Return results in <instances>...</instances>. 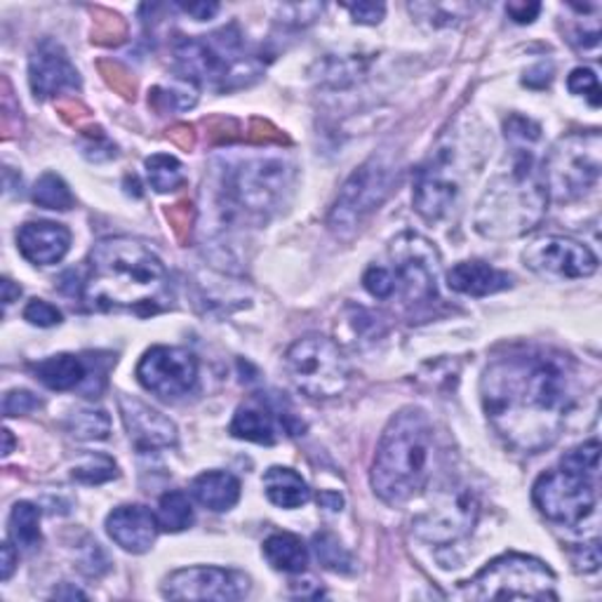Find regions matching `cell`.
I'll return each mask as SVG.
<instances>
[{"instance_id":"cell-29","label":"cell","mask_w":602,"mask_h":602,"mask_svg":"<svg viewBox=\"0 0 602 602\" xmlns=\"http://www.w3.org/2000/svg\"><path fill=\"white\" fill-rule=\"evenodd\" d=\"M146 177H149V184L158 193H170L177 191L179 187H184V166L170 156V154H154L151 158H146Z\"/></svg>"},{"instance_id":"cell-23","label":"cell","mask_w":602,"mask_h":602,"mask_svg":"<svg viewBox=\"0 0 602 602\" xmlns=\"http://www.w3.org/2000/svg\"><path fill=\"white\" fill-rule=\"evenodd\" d=\"M191 495L200 506L214 510V514H224L239 504L241 483L226 471H208L191 483Z\"/></svg>"},{"instance_id":"cell-9","label":"cell","mask_w":602,"mask_h":602,"mask_svg":"<svg viewBox=\"0 0 602 602\" xmlns=\"http://www.w3.org/2000/svg\"><path fill=\"white\" fill-rule=\"evenodd\" d=\"M285 370L304 395L337 398L351 381V368L339 346L323 335L297 339L285 353Z\"/></svg>"},{"instance_id":"cell-35","label":"cell","mask_w":602,"mask_h":602,"mask_svg":"<svg viewBox=\"0 0 602 602\" xmlns=\"http://www.w3.org/2000/svg\"><path fill=\"white\" fill-rule=\"evenodd\" d=\"M560 466L570 468V471H577V473H583V476L598 478V471H600V443L591 441V443H583V445L570 450L562 457Z\"/></svg>"},{"instance_id":"cell-32","label":"cell","mask_w":602,"mask_h":602,"mask_svg":"<svg viewBox=\"0 0 602 602\" xmlns=\"http://www.w3.org/2000/svg\"><path fill=\"white\" fill-rule=\"evenodd\" d=\"M33 203L45 210H71L73 193L60 175H43L33 187Z\"/></svg>"},{"instance_id":"cell-7","label":"cell","mask_w":602,"mask_h":602,"mask_svg":"<svg viewBox=\"0 0 602 602\" xmlns=\"http://www.w3.org/2000/svg\"><path fill=\"white\" fill-rule=\"evenodd\" d=\"M602 137L598 130L572 133L560 137L541 168V179L549 198L558 203H574L587 196L600 179Z\"/></svg>"},{"instance_id":"cell-11","label":"cell","mask_w":602,"mask_h":602,"mask_svg":"<svg viewBox=\"0 0 602 602\" xmlns=\"http://www.w3.org/2000/svg\"><path fill=\"white\" fill-rule=\"evenodd\" d=\"M595 499V478L564 466L546 471L532 487V501L539 514L564 527H577L587 520L593 514Z\"/></svg>"},{"instance_id":"cell-52","label":"cell","mask_w":602,"mask_h":602,"mask_svg":"<svg viewBox=\"0 0 602 602\" xmlns=\"http://www.w3.org/2000/svg\"><path fill=\"white\" fill-rule=\"evenodd\" d=\"M3 437H6V445H3V457H8V454L12 452V433L6 429V431H3Z\"/></svg>"},{"instance_id":"cell-43","label":"cell","mask_w":602,"mask_h":602,"mask_svg":"<svg viewBox=\"0 0 602 602\" xmlns=\"http://www.w3.org/2000/svg\"><path fill=\"white\" fill-rule=\"evenodd\" d=\"M572 562H574V568L579 572H583V574L598 572V568H600V543L598 541L581 543L579 549L572 553Z\"/></svg>"},{"instance_id":"cell-34","label":"cell","mask_w":602,"mask_h":602,"mask_svg":"<svg viewBox=\"0 0 602 602\" xmlns=\"http://www.w3.org/2000/svg\"><path fill=\"white\" fill-rule=\"evenodd\" d=\"M118 476L116 462L106 454H89V457L73 468V478L85 485H99Z\"/></svg>"},{"instance_id":"cell-3","label":"cell","mask_w":602,"mask_h":602,"mask_svg":"<svg viewBox=\"0 0 602 602\" xmlns=\"http://www.w3.org/2000/svg\"><path fill=\"white\" fill-rule=\"evenodd\" d=\"M435 460V433L424 410H400L381 433L370 471L374 495L398 506L412 499L431 480Z\"/></svg>"},{"instance_id":"cell-50","label":"cell","mask_w":602,"mask_h":602,"mask_svg":"<svg viewBox=\"0 0 602 602\" xmlns=\"http://www.w3.org/2000/svg\"><path fill=\"white\" fill-rule=\"evenodd\" d=\"M20 295H22V287H17L10 278H6L3 281V304L10 306L14 299H20Z\"/></svg>"},{"instance_id":"cell-22","label":"cell","mask_w":602,"mask_h":602,"mask_svg":"<svg viewBox=\"0 0 602 602\" xmlns=\"http://www.w3.org/2000/svg\"><path fill=\"white\" fill-rule=\"evenodd\" d=\"M447 285L452 292H460V295L487 297L497 295L501 289H508L514 285V278H510L508 273L489 266L487 262H462L450 268Z\"/></svg>"},{"instance_id":"cell-39","label":"cell","mask_w":602,"mask_h":602,"mask_svg":"<svg viewBox=\"0 0 602 602\" xmlns=\"http://www.w3.org/2000/svg\"><path fill=\"white\" fill-rule=\"evenodd\" d=\"M24 320L39 327H54L62 323V311L57 306H52L50 302L43 299H31L24 308Z\"/></svg>"},{"instance_id":"cell-31","label":"cell","mask_w":602,"mask_h":602,"mask_svg":"<svg viewBox=\"0 0 602 602\" xmlns=\"http://www.w3.org/2000/svg\"><path fill=\"white\" fill-rule=\"evenodd\" d=\"M66 431L76 441H104L112 433V416L95 408L76 410L66 419Z\"/></svg>"},{"instance_id":"cell-36","label":"cell","mask_w":602,"mask_h":602,"mask_svg":"<svg viewBox=\"0 0 602 602\" xmlns=\"http://www.w3.org/2000/svg\"><path fill=\"white\" fill-rule=\"evenodd\" d=\"M568 87H570L572 95L587 97L593 108L600 106V83H598V76H595L593 68H587V66L574 68L568 78Z\"/></svg>"},{"instance_id":"cell-10","label":"cell","mask_w":602,"mask_h":602,"mask_svg":"<svg viewBox=\"0 0 602 602\" xmlns=\"http://www.w3.org/2000/svg\"><path fill=\"white\" fill-rule=\"evenodd\" d=\"M398 181V170L384 156H372L365 160L353 175L344 181V187L327 216V226L339 239L353 235L365 219L384 203Z\"/></svg>"},{"instance_id":"cell-2","label":"cell","mask_w":602,"mask_h":602,"mask_svg":"<svg viewBox=\"0 0 602 602\" xmlns=\"http://www.w3.org/2000/svg\"><path fill=\"white\" fill-rule=\"evenodd\" d=\"M168 289V271L144 243L114 235L89 252L85 299L97 308H151Z\"/></svg>"},{"instance_id":"cell-13","label":"cell","mask_w":602,"mask_h":602,"mask_svg":"<svg viewBox=\"0 0 602 602\" xmlns=\"http://www.w3.org/2000/svg\"><path fill=\"white\" fill-rule=\"evenodd\" d=\"M480 514V501L476 492L466 485L445 487L426 514L416 516L412 522L414 535L433 546H450L468 537L476 527Z\"/></svg>"},{"instance_id":"cell-48","label":"cell","mask_w":602,"mask_h":602,"mask_svg":"<svg viewBox=\"0 0 602 602\" xmlns=\"http://www.w3.org/2000/svg\"><path fill=\"white\" fill-rule=\"evenodd\" d=\"M181 10L193 14L198 22H205V20H212V17L219 12V6L216 3H191V6H181Z\"/></svg>"},{"instance_id":"cell-17","label":"cell","mask_w":602,"mask_h":602,"mask_svg":"<svg viewBox=\"0 0 602 602\" xmlns=\"http://www.w3.org/2000/svg\"><path fill=\"white\" fill-rule=\"evenodd\" d=\"M452 149H441L431 158L429 166H424L414 181V210L422 214L426 222H437L443 219L454 198L460 193V181L450 172Z\"/></svg>"},{"instance_id":"cell-26","label":"cell","mask_w":602,"mask_h":602,"mask_svg":"<svg viewBox=\"0 0 602 602\" xmlns=\"http://www.w3.org/2000/svg\"><path fill=\"white\" fill-rule=\"evenodd\" d=\"M231 435L241 437V441L260 443V445H273L276 443V416L273 410L264 405L262 400H252V403L239 408L231 422Z\"/></svg>"},{"instance_id":"cell-20","label":"cell","mask_w":602,"mask_h":602,"mask_svg":"<svg viewBox=\"0 0 602 602\" xmlns=\"http://www.w3.org/2000/svg\"><path fill=\"white\" fill-rule=\"evenodd\" d=\"M158 518L141 504H127L114 508L106 518V532L123 551L127 553H146L156 543L158 537Z\"/></svg>"},{"instance_id":"cell-14","label":"cell","mask_w":602,"mask_h":602,"mask_svg":"<svg viewBox=\"0 0 602 602\" xmlns=\"http://www.w3.org/2000/svg\"><path fill=\"white\" fill-rule=\"evenodd\" d=\"M139 384L162 400L189 395L198 381V360L179 346H154L137 365Z\"/></svg>"},{"instance_id":"cell-44","label":"cell","mask_w":602,"mask_h":602,"mask_svg":"<svg viewBox=\"0 0 602 602\" xmlns=\"http://www.w3.org/2000/svg\"><path fill=\"white\" fill-rule=\"evenodd\" d=\"M346 10H349L353 20L360 24H379L387 14L384 3H356V6H346Z\"/></svg>"},{"instance_id":"cell-18","label":"cell","mask_w":602,"mask_h":602,"mask_svg":"<svg viewBox=\"0 0 602 602\" xmlns=\"http://www.w3.org/2000/svg\"><path fill=\"white\" fill-rule=\"evenodd\" d=\"M29 83L35 97L47 99L64 93H76L81 87V73L71 64L60 43L43 41L31 52Z\"/></svg>"},{"instance_id":"cell-42","label":"cell","mask_w":602,"mask_h":602,"mask_svg":"<svg viewBox=\"0 0 602 602\" xmlns=\"http://www.w3.org/2000/svg\"><path fill=\"white\" fill-rule=\"evenodd\" d=\"M83 154L89 158V160H106L102 156V151H106L108 156H116V144L108 139L104 135V130H99V127H95V130H89V133H83Z\"/></svg>"},{"instance_id":"cell-41","label":"cell","mask_w":602,"mask_h":602,"mask_svg":"<svg viewBox=\"0 0 602 602\" xmlns=\"http://www.w3.org/2000/svg\"><path fill=\"white\" fill-rule=\"evenodd\" d=\"M39 408H41V400L35 398L31 391H24V389L8 391V393H6V400H3V412H6V416L29 414V412L39 410Z\"/></svg>"},{"instance_id":"cell-6","label":"cell","mask_w":602,"mask_h":602,"mask_svg":"<svg viewBox=\"0 0 602 602\" xmlns=\"http://www.w3.org/2000/svg\"><path fill=\"white\" fill-rule=\"evenodd\" d=\"M241 43L233 27L203 39H184L175 45V62L189 81L219 89L239 87L257 76V68L241 57Z\"/></svg>"},{"instance_id":"cell-12","label":"cell","mask_w":602,"mask_h":602,"mask_svg":"<svg viewBox=\"0 0 602 602\" xmlns=\"http://www.w3.org/2000/svg\"><path fill=\"white\" fill-rule=\"evenodd\" d=\"M395 295L408 304H424L437 295L441 257L431 241L419 233H403L389 245Z\"/></svg>"},{"instance_id":"cell-47","label":"cell","mask_w":602,"mask_h":602,"mask_svg":"<svg viewBox=\"0 0 602 602\" xmlns=\"http://www.w3.org/2000/svg\"><path fill=\"white\" fill-rule=\"evenodd\" d=\"M17 546L12 543H3V562H0V579L8 581L17 568Z\"/></svg>"},{"instance_id":"cell-51","label":"cell","mask_w":602,"mask_h":602,"mask_svg":"<svg viewBox=\"0 0 602 602\" xmlns=\"http://www.w3.org/2000/svg\"><path fill=\"white\" fill-rule=\"evenodd\" d=\"M54 598H81V600H85L87 595L81 593L78 589H68V587H64V589H60V591H54Z\"/></svg>"},{"instance_id":"cell-28","label":"cell","mask_w":602,"mask_h":602,"mask_svg":"<svg viewBox=\"0 0 602 602\" xmlns=\"http://www.w3.org/2000/svg\"><path fill=\"white\" fill-rule=\"evenodd\" d=\"M10 539L17 551L33 553L39 549L41 537V508L31 501H17L10 514Z\"/></svg>"},{"instance_id":"cell-49","label":"cell","mask_w":602,"mask_h":602,"mask_svg":"<svg viewBox=\"0 0 602 602\" xmlns=\"http://www.w3.org/2000/svg\"><path fill=\"white\" fill-rule=\"evenodd\" d=\"M318 501L327 510H341L344 508V499H341V495H337V492H323V495L318 497Z\"/></svg>"},{"instance_id":"cell-5","label":"cell","mask_w":602,"mask_h":602,"mask_svg":"<svg viewBox=\"0 0 602 602\" xmlns=\"http://www.w3.org/2000/svg\"><path fill=\"white\" fill-rule=\"evenodd\" d=\"M295 166L278 154H257L226 162L222 193L229 205L247 214L276 212L292 191Z\"/></svg>"},{"instance_id":"cell-25","label":"cell","mask_w":602,"mask_h":602,"mask_svg":"<svg viewBox=\"0 0 602 602\" xmlns=\"http://www.w3.org/2000/svg\"><path fill=\"white\" fill-rule=\"evenodd\" d=\"M264 492L273 506L278 508H302L311 499V487L297 471L287 466H271L264 473Z\"/></svg>"},{"instance_id":"cell-24","label":"cell","mask_w":602,"mask_h":602,"mask_svg":"<svg viewBox=\"0 0 602 602\" xmlns=\"http://www.w3.org/2000/svg\"><path fill=\"white\" fill-rule=\"evenodd\" d=\"M31 370H33L35 379H39L43 387H47L52 391H71V389H78L87 381L85 360L81 356H73V353L50 356L41 362H33Z\"/></svg>"},{"instance_id":"cell-19","label":"cell","mask_w":602,"mask_h":602,"mask_svg":"<svg viewBox=\"0 0 602 602\" xmlns=\"http://www.w3.org/2000/svg\"><path fill=\"white\" fill-rule=\"evenodd\" d=\"M120 414L127 435L139 452H156L177 445V426L166 414L144 405L141 400L120 398Z\"/></svg>"},{"instance_id":"cell-21","label":"cell","mask_w":602,"mask_h":602,"mask_svg":"<svg viewBox=\"0 0 602 602\" xmlns=\"http://www.w3.org/2000/svg\"><path fill=\"white\" fill-rule=\"evenodd\" d=\"M17 247L35 266L60 264L71 247V231L54 222H29L17 233Z\"/></svg>"},{"instance_id":"cell-45","label":"cell","mask_w":602,"mask_h":602,"mask_svg":"<svg viewBox=\"0 0 602 602\" xmlns=\"http://www.w3.org/2000/svg\"><path fill=\"white\" fill-rule=\"evenodd\" d=\"M539 12H541L539 3H508L506 6V14L516 24H532L537 20Z\"/></svg>"},{"instance_id":"cell-33","label":"cell","mask_w":602,"mask_h":602,"mask_svg":"<svg viewBox=\"0 0 602 602\" xmlns=\"http://www.w3.org/2000/svg\"><path fill=\"white\" fill-rule=\"evenodd\" d=\"M314 553L325 570L339 572V574L353 572L351 553L344 549V543L332 532H318L314 537Z\"/></svg>"},{"instance_id":"cell-30","label":"cell","mask_w":602,"mask_h":602,"mask_svg":"<svg viewBox=\"0 0 602 602\" xmlns=\"http://www.w3.org/2000/svg\"><path fill=\"white\" fill-rule=\"evenodd\" d=\"M158 527L166 532H184L193 525V506L184 492H168L158 504Z\"/></svg>"},{"instance_id":"cell-1","label":"cell","mask_w":602,"mask_h":602,"mask_svg":"<svg viewBox=\"0 0 602 602\" xmlns=\"http://www.w3.org/2000/svg\"><path fill=\"white\" fill-rule=\"evenodd\" d=\"M487 422L522 454L549 450L577 403L572 358L551 349H514L487 365L480 379Z\"/></svg>"},{"instance_id":"cell-4","label":"cell","mask_w":602,"mask_h":602,"mask_svg":"<svg viewBox=\"0 0 602 602\" xmlns=\"http://www.w3.org/2000/svg\"><path fill=\"white\" fill-rule=\"evenodd\" d=\"M546 193L541 172L535 170L532 151H520L514 170L499 175L483 193L473 224L492 241L518 239L539 226L546 214Z\"/></svg>"},{"instance_id":"cell-38","label":"cell","mask_w":602,"mask_h":602,"mask_svg":"<svg viewBox=\"0 0 602 602\" xmlns=\"http://www.w3.org/2000/svg\"><path fill=\"white\" fill-rule=\"evenodd\" d=\"M362 285L377 299L395 297V283H393L389 266H370L368 273L362 276Z\"/></svg>"},{"instance_id":"cell-8","label":"cell","mask_w":602,"mask_h":602,"mask_svg":"<svg viewBox=\"0 0 602 602\" xmlns=\"http://www.w3.org/2000/svg\"><path fill=\"white\" fill-rule=\"evenodd\" d=\"M464 595L471 600H558L549 564L522 553H506L473 577Z\"/></svg>"},{"instance_id":"cell-15","label":"cell","mask_w":602,"mask_h":602,"mask_svg":"<svg viewBox=\"0 0 602 602\" xmlns=\"http://www.w3.org/2000/svg\"><path fill=\"white\" fill-rule=\"evenodd\" d=\"M525 266L549 281H579L598 271V257L591 247L564 235H543L522 252Z\"/></svg>"},{"instance_id":"cell-16","label":"cell","mask_w":602,"mask_h":602,"mask_svg":"<svg viewBox=\"0 0 602 602\" xmlns=\"http://www.w3.org/2000/svg\"><path fill=\"white\" fill-rule=\"evenodd\" d=\"M250 593V579L239 570L210 568H184L172 572L162 583V595L170 600H216L231 602L243 600Z\"/></svg>"},{"instance_id":"cell-46","label":"cell","mask_w":602,"mask_h":602,"mask_svg":"<svg viewBox=\"0 0 602 602\" xmlns=\"http://www.w3.org/2000/svg\"><path fill=\"white\" fill-rule=\"evenodd\" d=\"M551 78H553V68H551V64H539V66H535V68H530V71L525 73L522 83H525V85H530V87H535V89H543L546 85L551 83Z\"/></svg>"},{"instance_id":"cell-27","label":"cell","mask_w":602,"mask_h":602,"mask_svg":"<svg viewBox=\"0 0 602 602\" xmlns=\"http://www.w3.org/2000/svg\"><path fill=\"white\" fill-rule=\"evenodd\" d=\"M264 558L268 560V564L273 570L285 572V574H302L306 572L308 564V549L304 546V541L295 535H271L264 541Z\"/></svg>"},{"instance_id":"cell-37","label":"cell","mask_w":602,"mask_h":602,"mask_svg":"<svg viewBox=\"0 0 602 602\" xmlns=\"http://www.w3.org/2000/svg\"><path fill=\"white\" fill-rule=\"evenodd\" d=\"M151 104L158 112H181V108H191L196 104V95L181 87H156L151 93Z\"/></svg>"},{"instance_id":"cell-40","label":"cell","mask_w":602,"mask_h":602,"mask_svg":"<svg viewBox=\"0 0 602 602\" xmlns=\"http://www.w3.org/2000/svg\"><path fill=\"white\" fill-rule=\"evenodd\" d=\"M539 135H541V127L537 123H532L530 118L514 116L506 123V139H510L514 144L530 146L539 139Z\"/></svg>"}]
</instances>
